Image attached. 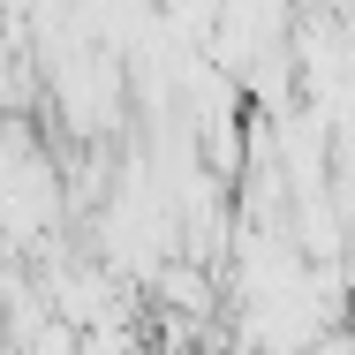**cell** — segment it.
<instances>
[{
  "mask_svg": "<svg viewBox=\"0 0 355 355\" xmlns=\"http://www.w3.org/2000/svg\"><path fill=\"white\" fill-rule=\"evenodd\" d=\"M302 355H355V348H348V333H340V325H325V333H310V340H302Z\"/></svg>",
  "mask_w": 355,
  "mask_h": 355,
  "instance_id": "cell-1",
  "label": "cell"
}]
</instances>
